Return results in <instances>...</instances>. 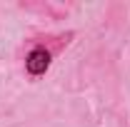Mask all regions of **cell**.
I'll list each match as a JSON object with an SVG mask.
<instances>
[{
    "label": "cell",
    "mask_w": 130,
    "mask_h": 127,
    "mask_svg": "<svg viewBox=\"0 0 130 127\" xmlns=\"http://www.w3.org/2000/svg\"><path fill=\"white\" fill-rule=\"evenodd\" d=\"M28 72L30 75H43L45 70H48V65H50V55L45 52V50H32L30 55H28Z\"/></svg>",
    "instance_id": "1"
}]
</instances>
